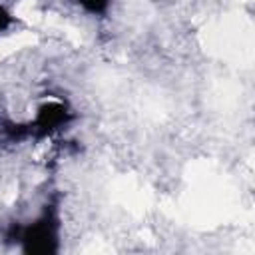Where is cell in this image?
Instances as JSON below:
<instances>
[{
  "label": "cell",
  "instance_id": "obj_1",
  "mask_svg": "<svg viewBox=\"0 0 255 255\" xmlns=\"http://www.w3.org/2000/svg\"><path fill=\"white\" fill-rule=\"evenodd\" d=\"M62 247L60 197H50L38 215L20 225L18 249L24 255H56Z\"/></svg>",
  "mask_w": 255,
  "mask_h": 255
},
{
  "label": "cell",
  "instance_id": "obj_2",
  "mask_svg": "<svg viewBox=\"0 0 255 255\" xmlns=\"http://www.w3.org/2000/svg\"><path fill=\"white\" fill-rule=\"evenodd\" d=\"M76 120V112L66 100H44L36 106L34 118L30 122L32 141H44L60 131H64Z\"/></svg>",
  "mask_w": 255,
  "mask_h": 255
},
{
  "label": "cell",
  "instance_id": "obj_3",
  "mask_svg": "<svg viewBox=\"0 0 255 255\" xmlns=\"http://www.w3.org/2000/svg\"><path fill=\"white\" fill-rule=\"evenodd\" d=\"M0 139L10 145H20L32 139L30 122H16L10 118H0Z\"/></svg>",
  "mask_w": 255,
  "mask_h": 255
},
{
  "label": "cell",
  "instance_id": "obj_4",
  "mask_svg": "<svg viewBox=\"0 0 255 255\" xmlns=\"http://www.w3.org/2000/svg\"><path fill=\"white\" fill-rule=\"evenodd\" d=\"M114 0H76L78 8L94 18H106Z\"/></svg>",
  "mask_w": 255,
  "mask_h": 255
},
{
  "label": "cell",
  "instance_id": "obj_5",
  "mask_svg": "<svg viewBox=\"0 0 255 255\" xmlns=\"http://www.w3.org/2000/svg\"><path fill=\"white\" fill-rule=\"evenodd\" d=\"M18 22H20V20L14 16V12H12L6 4L0 2V36L6 34V32H8L14 24H18Z\"/></svg>",
  "mask_w": 255,
  "mask_h": 255
}]
</instances>
